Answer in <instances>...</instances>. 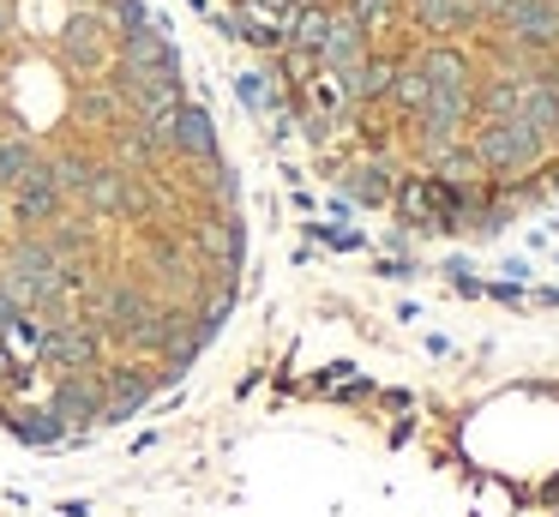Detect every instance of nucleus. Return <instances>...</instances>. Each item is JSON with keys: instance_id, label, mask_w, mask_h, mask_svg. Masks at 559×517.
I'll return each instance as SVG.
<instances>
[{"instance_id": "nucleus-1", "label": "nucleus", "mask_w": 559, "mask_h": 517, "mask_svg": "<svg viewBox=\"0 0 559 517\" xmlns=\"http://www.w3.org/2000/svg\"><path fill=\"white\" fill-rule=\"evenodd\" d=\"M475 163H481V175L493 180H518V175H535L547 156V139L530 127V120L506 115V120H475V139H469Z\"/></svg>"}, {"instance_id": "nucleus-2", "label": "nucleus", "mask_w": 559, "mask_h": 517, "mask_svg": "<svg viewBox=\"0 0 559 517\" xmlns=\"http://www.w3.org/2000/svg\"><path fill=\"white\" fill-rule=\"evenodd\" d=\"M499 36L511 60H554L559 55V7L554 0H506L499 7Z\"/></svg>"}, {"instance_id": "nucleus-3", "label": "nucleus", "mask_w": 559, "mask_h": 517, "mask_svg": "<svg viewBox=\"0 0 559 517\" xmlns=\"http://www.w3.org/2000/svg\"><path fill=\"white\" fill-rule=\"evenodd\" d=\"M403 12L427 43H463V36L487 31L481 0H403Z\"/></svg>"}, {"instance_id": "nucleus-4", "label": "nucleus", "mask_w": 559, "mask_h": 517, "mask_svg": "<svg viewBox=\"0 0 559 517\" xmlns=\"http://www.w3.org/2000/svg\"><path fill=\"white\" fill-rule=\"evenodd\" d=\"M367 55H373V31H367L349 7H331V31H325V43H319V72L343 79V72L361 67Z\"/></svg>"}, {"instance_id": "nucleus-5", "label": "nucleus", "mask_w": 559, "mask_h": 517, "mask_svg": "<svg viewBox=\"0 0 559 517\" xmlns=\"http://www.w3.org/2000/svg\"><path fill=\"white\" fill-rule=\"evenodd\" d=\"M397 60H403V55H385V48H373L361 67H349V72L337 79V84H343V103H349V108L385 103V96H391V79H397Z\"/></svg>"}, {"instance_id": "nucleus-6", "label": "nucleus", "mask_w": 559, "mask_h": 517, "mask_svg": "<svg viewBox=\"0 0 559 517\" xmlns=\"http://www.w3.org/2000/svg\"><path fill=\"white\" fill-rule=\"evenodd\" d=\"M415 67L427 72V84H433V91H457V84L481 79V67H475V55L463 43H427L421 55H415Z\"/></svg>"}, {"instance_id": "nucleus-7", "label": "nucleus", "mask_w": 559, "mask_h": 517, "mask_svg": "<svg viewBox=\"0 0 559 517\" xmlns=\"http://www.w3.org/2000/svg\"><path fill=\"white\" fill-rule=\"evenodd\" d=\"M343 192H349L355 204H367V211H373V204H391V192H397V180H391V163L385 156H355L349 168H343Z\"/></svg>"}, {"instance_id": "nucleus-8", "label": "nucleus", "mask_w": 559, "mask_h": 517, "mask_svg": "<svg viewBox=\"0 0 559 517\" xmlns=\"http://www.w3.org/2000/svg\"><path fill=\"white\" fill-rule=\"evenodd\" d=\"M391 199L403 204V216H409L415 228H445L451 216H445V192H439V180L433 175H409V180H397V192Z\"/></svg>"}, {"instance_id": "nucleus-9", "label": "nucleus", "mask_w": 559, "mask_h": 517, "mask_svg": "<svg viewBox=\"0 0 559 517\" xmlns=\"http://www.w3.org/2000/svg\"><path fill=\"white\" fill-rule=\"evenodd\" d=\"M523 79H530V72H511V67H499V72H487V79H475V120H506V115H518Z\"/></svg>"}, {"instance_id": "nucleus-10", "label": "nucleus", "mask_w": 559, "mask_h": 517, "mask_svg": "<svg viewBox=\"0 0 559 517\" xmlns=\"http://www.w3.org/2000/svg\"><path fill=\"white\" fill-rule=\"evenodd\" d=\"M518 120H530L542 139H554V127H559V91H554V79H547V72H530V79H523Z\"/></svg>"}, {"instance_id": "nucleus-11", "label": "nucleus", "mask_w": 559, "mask_h": 517, "mask_svg": "<svg viewBox=\"0 0 559 517\" xmlns=\"http://www.w3.org/2000/svg\"><path fill=\"white\" fill-rule=\"evenodd\" d=\"M331 31V7H295L289 24H283V48H301V55L319 60V43Z\"/></svg>"}, {"instance_id": "nucleus-12", "label": "nucleus", "mask_w": 559, "mask_h": 517, "mask_svg": "<svg viewBox=\"0 0 559 517\" xmlns=\"http://www.w3.org/2000/svg\"><path fill=\"white\" fill-rule=\"evenodd\" d=\"M427 96H433L427 72L415 67V60H397V79H391V96H385V103L397 108L403 120H415V115H421V103H427Z\"/></svg>"}, {"instance_id": "nucleus-13", "label": "nucleus", "mask_w": 559, "mask_h": 517, "mask_svg": "<svg viewBox=\"0 0 559 517\" xmlns=\"http://www.w3.org/2000/svg\"><path fill=\"white\" fill-rule=\"evenodd\" d=\"M295 7H331V0H295Z\"/></svg>"}, {"instance_id": "nucleus-14", "label": "nucleus", "mask_w": 559, "mask_h": 517, "mask_svg": "<svg viewBox=\"0 0 559 517\" xmlns=\"http://www.w3.org/2000/svg\"><path fill=\"white\" fill-rule=\"evenodd\" d=\"M547 151H559V127H554V139H547Z\"/></svg>"}, {"instance_id": "nucleus-15", "label": "nucleus", "mask_w": 559, "mask_h": 517, "mask_svg": "<svg viewBox=\"0 0 559 517\" xmlns=\"http://www.w3.org/2000/svg\"><path fill=\"white\" fill-rule=\"evenodd\" d=\"M554 7H559V0H554Z\"/></svg>"}]
</instances>
